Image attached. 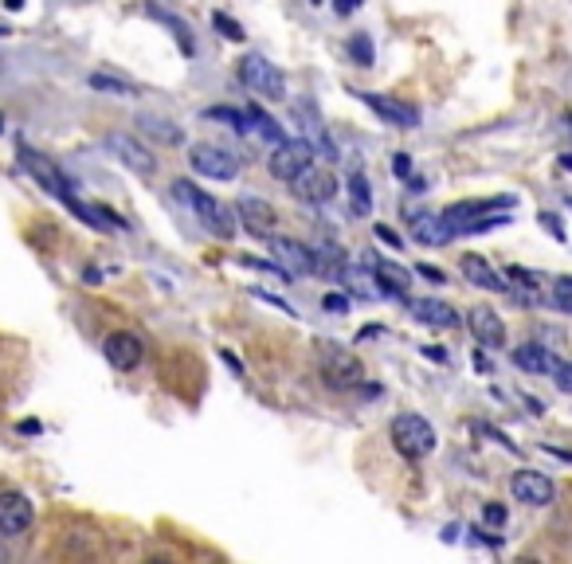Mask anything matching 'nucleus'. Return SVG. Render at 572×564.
<instances>
[{"label":"nucleus","instance_id":"nucleus-1","mask_svg":"<svg viewBox=\"0 0 572 564\" xmlns=\"http://www.w3.org/2000/svg\"><path fill=\"white\" fill-rule=\"evenodd\" d=\"M173 192L185 200L192 208V216H196V224L204 228L208 235H216V239H232L239 232V216L236 208H228L220 196H212V192H204V188L189 185V181H177Z\"/></svg>","mask_w":572,"mask_h":564},{"label":"nucleus","instance_id":"nucleus-2","mask_svg":"<svg viewBox=\"0 0 572 564\" xmlns=\"http://www.w3.org/2000/svg\"><path fill=\"white\" fill-rule=\"evenodd\" d=\"M388 431H392L396 451L408 455V459H428L435 451V427L424 416H416V412H400Z\"/></svg>","mask_w":572,"mask_h":564},{"label":"nucleus","instance_id":"nucleus-3","mask_svg":"<svg viewBox=\"0 0 572 564\" xmlns=\"http://www.w3.org/2000/svg\"><path fill=\"white\" fill-rule=\"evenodd\" d=\"M189 165L192 173H200L208 181H236L239 177V157L224 145H212V141H192Z\"/></svg>","mask_w":572,"mask_h":564},{"label":"nucleus","instance_id":"nucleus-4","mask_svg":"<svg viewBox=\"0 0 572 564\" xmlns=\"http://www.w3.org/2000/svg\"><path fill=\"white\" fill-rule=\"evenodd\" d=\"M102 145H106V149H110V153H114L130 173H138V177H145V181L157 173V157H153V149H149L145 141L134 138L130 130H110V134L102 138Z\"/></svg>","mask_w":572,"mask_h":564},{"label":"nucleus","instance_id":"nucleus-5","mask_svg":"<svg viewBox=\"0 0 572 564\" xmlns=\"http://www.w3.org/2000/svg\"><path fill=\"white\" fill-rule=\"evenodd\" d=\"M310 165H314V145L302 138L279 141L275 153H271V177H275V181H286V185H294Z\"/></svg>","mask_w":572,"mask_h":564},{"label":"nucleus","instance_id":"nucleus-6","mask_svg":"<svg viewBox=\"0 0 572 564\" xmlns=\"http://www.w3.org/2000/svg\"><path fill=\"white\" fill-rule=\"evenodd\" d=\"M239 79L251 94H263V98H286V75L263 55H247L239 63Z\"/></svg>","mask_w":572,"mask_h":564},{"label":"nucleus","instance_id":"nucleus-7","mask_svg":"<svg viewBox=\"0 0 572 564\" xmlns=\"http://www.w3.org/2000/svg\"><path fill=\"white\" fill-rule=\"evenodd\" d=\"M20 165H24V173H28L36 185L48 188L55 200H63V204H67V200L75 196V192H71V181H67V177H63V173L51 165L44 153H36L32 145H20Z\"/></svg>","mask_w":572,"mask_h":564},{"label":"nucleus","instance_id":"nucleus-8","mask_svg":"<svg viewBox=\"0 0 572 564\" xmlns=\"http://www.w3.org/2000/svg\"><path fill=\"white\" fill-rule=\"evenodd\" d=\"M353 94L381 118L384 126H392V130H416V126H420L416 106H408V102H400V98H392V94H377V91H353Z\"/></svg>","mask_w":572,"mask_h":564},{"label":"nucleus","instance_id":"nucleus-9","mask_svg":"<svg viewBox=\"0 0 572 564\" xmlns=\"http://www.w3.org/2000/svg\"><path fill=\"white\" fill-rule=\"evenodd\" d=\"M102 357H106L118 373H134L145 361L142 337L130 333V329H114V333H106V341H102Z\"/></svg>","mask_w":572,"mask_h":564},{"label":"nucleus","instance_id":"nucleus-10","mask_svg":"<svg viewBox=\"0 0 572 564\" xmlns=\"http://www.w3.org/2000/svg\"><path fill=\"white\" fill-rule=\"evenodd\" d=\"M361 267L373 275L377 290H381V298H400V294L412 286V271H408V267H400V263H392V259H381V255H361Z\"/></svg>","mask_w":572,"mask_h":564},{"label":"nucleus","instance_id":"nucleus-11","mask_svg":"<svg viewBox=\"0 0 572 564\" xmlns=\"http://www.w3.org/2000/svg\"><path fill=\"white\" fill-rule=\"evenodd\" d=\"M236 216L247 232L263 235V239H271L275 228H279V212H275V204H271V200H263V196H239Z\"/></svg>","mask_w":572,"mask_h":564},{"label":"nucleus","instance_id":"nucleus-12","mask_svg":"<svg viewBox=\"0 0 572 564\" xmlns=\"http://www.w3.org/2000/svg\"><path fill=\"white\" fill-rule=\"evenodd\" d=\"M322 376H326L330 388H357V384L365 380V369H361V361L349 357L345 349L326 345V349H322Z\"/></svg>","mask_w":572,"mask_h":564},{"label":"nucleus","instance_id":"nucleus-13","mask_svg":"<svg viewBox=\"0 0 572 564\" xmlns=\"http://www.w3.org/2000/svg\"><path fill=\"white\" fill-rule=\"evenodd\" d=\"M32 521H36V510H32L28 494H20V490L0 494V533L4 537H24L32 529Z\"/></svg>","mask_w":572,"mask_h":564},{"label":"nucleus","instance_id":"nucleus-14","mask_svg":"<svg viewBox=\"0 0 572 564\" xmlns=\"http://www.w3.org/2000/svg\"><path fill=\"white\" fill-rule=\"evenodd\" d=\"M510 494H514V502H525V506H549L557 498V486L541 470H518L510 478Z\"/></svg>","mask_w":572,"mask_h":564},{"label":"nucleus","instance_id":"nucleus-15","mask_svg":"<svg viewBox=\"0 0 572 564\" xmlns=\"http://www.w3.org/2000/svg\"><path fill=\"white\" fill-rule=\"evenodd\" d=\"M467 329L475 333V341L482 349H506V322H502L490 306L467 310Z\"/></svg>","mask_w":572,"mask_h":564},{"label":"nucleus","instance_id":"nucleus-16","mask_svg":"<svg viewBox=\"0 0 572 564\" xmlns=\"http://www.w3.org/2000/svg\"><path fill=\"white\" fill-rule=\"evenodd\" d=\"M294 192H298V200H306V204H330L337 196V177L330 169H306L298 181H294Z\"/></svg>","mask_w":572,"mask_h":564},{"label":"nucleus","instance_id":"nucleus-17","mask_svg":"<svg viewBox=\"0 0 572 564\" xmlns=\"http://www.w3.org/2000/svg\"><path fill=\"white\" fill-rule=\"evenodd\" d=\"M408 314L431 329H455L463 322L459 310L447 306V302H439V298H408Z\"/></svg>","mask_w":572,"mask_h":564},{"label":"nucleus","instance_id":"nucleus-18","mask_svg":"<svg viewBox=\"0 0 572 564\" xmlns=\"http://www.w3.org/2000/svg\"><path fill=\"white\" fill-rule=\"evenodd\" d=\"M408 228H412V239L416 243H428V247H443V243H451L455 239V228L443 220V212L435 216V212H416L412 220H408Z\"/></svg>","mask_w":572,"mask_h":564},{"label":"nucleus","instance_id":"nucleus-19","mask_svg":"<svg viewBox=\"0 0 572 564\" xmlns=\"http://www.w3.org/2000/svg\"><path fill=\"white\" fill-rule=\"evenodd\" d=\"M514 365L529 376H553L557 373V357L545 349V345H537V341H525V345H514Z\"/></svg>","mask_w":572,"mask_h":564},{"label":"nucleus","instance_id":"nucleus-20","mask_svg":"<svg viewBox=\"0 0 572 564\" xmlns=\"http://www.w3.org/2000/svg\"><path fill=\"white\" fill-rule=\"evenodd\" d=\"M459 271H463V279L482 286V290H494V294H506L510 290V282L502 279L482 255H463V263H459Z\"/></svg>","mask_w":572,"mask_h":564},{"label":"nucleus","instance_id":"nucleus-21","mask_svg":"<svg viewBox=\"0 0 572 564\" xmlns=\"http://www.w3.org/2000/svg\"><path fill=\"white\" fill-rule=\"evenodd\" d=\"M87 83H91V91L110 94V98H134V94H138V87H134L130 79H122V75H114V71H95Z\"/></svg>","mask_w":572,"mask_h":564},{"label":"nucleus","instance_id":"nucleus-22","mask_svg":"<svg viewBox=\"0 0 572 564\" xmlns=\"http://www.w3.org/2000/svg\"><path fill=\"white\" fill-rule=\"evenodd\" d=\"M247 122H251V130H255L259 138H267L271 145L286 141V130H283V126H279V122H275V118H271V114H267L263 106H255V102L247 106Z\"/></svg>","mask_w":572,"mask_h":564},{"label":"nucleus","instance_id":"nucleus-23","mask_svg":"<svg viewBox=\"0 0 572 564\" xmlns=\"http://www.w3.org/2000/svg\"><path fill=\"white\" fill-rule=\"evenodd\" d=\"M349 196H353V208L361 212V216H369L373 212V192H369V181H365V173L357 169V173H349Z\"/></svg>","mask_w":572,"mask_h":564},{"label":"nucleus","instance_id":"nucleus-24","mask_svg":"<svg viewBox=\"0 0 572 564\" xmlns=\"http://www.w3.org/2000/svg\"><path fill=\"white\" fill-rule=\"evenodd\" d=\"M142 130L149 134V138H161L165 145H177V141L185 138L173 122H161V118H153V114H142Z\"/></svg>","mask_w":572,"mask_h":564},{"label":"nucleus","instance_id":"nucleus-25","mask_svg":"<svg viewBox=\"0 0 572 564\" xmlns=\"http://www.w3.org/2000/svg\"><path fill=\"white\" fill-rule=\"evenodd\" d=\"M204 118H212V122H228V126L239 130V134H247V130H251L247 114H239V110H232V106H212V110H204Z\"/></svg>","mask_w":572,"mask_h":564},{"label":"nucleus","instance_id":"nucleus-26","mask_svg":"<svg viewBox=\"0 0 572 564\" xmlns=\"http://www.w3.org/2000/svg\"><path fill=\"white\" fill-rule=\"evenodd\" d=\"M349 55H353L357 67H373V40H369L365 32H357V36L349 40Z\"/></svg>","mask_w":572,"mask_h":564},{"label":"nucleus","instance_id":"nucleus-27","mask_svg":"<svg viewBox=\"0 0 572 564\" xmlns=\"http://www.w3.org/2000/svg\"><path fill=\"white\" fill-rule=\"evenodd\" d=\"M149 12H153V16H157V20H165V24H169V28H173V36H177V40H181V51H185V55H192V44H189V28H185V24H181V20H177V16H169V12H157V8H149Z\"/></svg>","mask_w":572,"mask_h":564},{"label":"nucleus","instance_id":"nucleus-28","mask_svg":"<svg viewBox=\"0 0 572 564\" xmlns=\"http://www.w3.org/2000/svg\"><path fill=\"white\" fill-rule=\"evenodd\" d=\"M212 20H216V28H220V36H228L232 44H243V36H247V32L239 28V24H236V20H232V16H224V12H216Z\"/></svg>","mask_w":572,"mask_h":564},{"label":"nucleus","instance_id":"nucleus-29","mask_svg":"<svg viewBox=\"0 0 572 564\" xmlns=\"http://www.w3.org/2000/svg\"><path fill=\"white\" fill-rule=\"evenodd\" d=\"M553 302H557V310L572 314V279H557V282H553Z\"/></svg>","mask_w":572,"mask_h":564},{"label":"nucleus","instance_id":"nucleus-30","mask_svg":"<svg viewBox=\"0 0 572 564\" xmlns=\"http://www.w3.org/2000/svg\"><path fill=\"white\" fill-rule=\"evenodd\" d=\"M506 279H514L518 286H525V290H537V286H541V275H533V271H525V267H506Z\"/></svg>","mask_w":572,"mask_h":564},{"label":"nucleus","instance_id":"nucleus-31","mask_svg":"<svg viewBox=\"0 0 572 564\" xmlns=\"http://www.w3.org/2000/svg\"><path fill=\"white\" fill-rule=\"evenodd\" d=\"M482 521H486V525H506L510 514H506L502 502H486V506H482Z\"/></svg>","mask_w":572,"mask_h":564},{"label":"nucleus","instance_id":"nucleus-32","mask_svg":"<svg viewBox=\"0 0 572 564\" xmlns=\"http://www.w3.org/2000/svg\"><path fill=\"white\" fill-rule=\"evenodd\" d=\"M322 310H330V314H349V294H326V298H322Z\"/></svg>","mask_w":572,"mask_h":564},{"label":"nucleus","instance_id":"nucleus-33","mask_svg":"<svg viewBox=\"0 0 572 564\" xmlns=\"http://www.w3.org/2000/svg\"><path fill=\"white\" fill-rule=\"evenodd\" d=\"M553 380H557V388H561V392H569L572 396V361H561V365H557V373H553Z\"/></svg>","mask_w":572,"mask_h":564},{"label":"nucleus","instance_id":"nucleus-34","mask_svg":"<svg viewBox=\"0 0 572 564\" xmlns=\"http://www.w3.org/2000/svg\"><path fill=\"white\" fill-rule=\"evenodd\" d=\"M392 173L408 181V177H412V157H408V153H396V157H392Z\"/></svg>","mask_w":572,"mask_h":564},{"label":"nucleus","instance_id":"nucleus-35","mask_svg":"<svg viewBox=\"0 0 572 564\" xmlns=\"http://www.w3.org/2000/svg\"><path fill=\"white\" fill-rule=\"evenodd\" d=\"M416 275H424L428 282H447V275H443L439 267H431V263H420V267H416Z\"/></svg>","mask_w":572,"mask_h":564},{"label":"nucleus","instance_id":"nucleus-36","mask_svg":"<svg viewBox=\"0 0 572 564\" xmlns=\"http://www.w3.org/2000/svg\"><path fill=\"white\" fill-rule=\"evenodd\" d=\"M373 235H377V239H384L388 247H400V235L392 232V228H384V224H377V228H373Z\"/></svg>","mask_w":572,"mask_h":564},{"label":"nucleus","instance_id":"nucleus-37","mask_svg":"<svg viewBox=\"0 0 572 564\" xmlns=\"http://www.w3.org/2000/svg\"><path fill=\"white\" fill-rule=\"evenodd\" d=\"M541 224H545V228H549V232L557 235V239H565V232H561V228H557V216H549V212H545V216H541Z\"/></svg>","mask_w":572,"mask_h":564},{"label":"nucleus","instance_id":"nucleus-38","mask_svg":"<svg viewBox=\"0 0 572 564\" xmlns=\"http://www.w3.org/2000/svg\"><path fill=\"white\" fill-rule=\"evenodd\" d=\"M525 404H529V412H533V416H541V412H545V404H541V400H533V396H525Z\"/></svg>","mask_w":572,"mask_h":564},{"label":"nucleus","instance_id":"nucleus-39","mask_svg":"<svg viewBox=\"0 0 572 564\" xmlns=\"http://www.w3.org/2000/svg\"><path fill=\"white\" fill-rule=\"evenodd\" d=\"M20 431H24V435H32V431H40V420H24V423H20Z\"/></svg>","mask_w":572,"mask_h":564},{"label":"nucleus","instance_id":"nucleus-40","mask_svg":"<svg viewBox=\"0 0 572 564\" xmlns=\"http://www.w3.org/2000/svg\"><path fill=\"white\" fill-rule=\"evenodd\" d=\"M361 0H337V12H353Z\"/></svg>","mask_w":572,"mask_h":564},{"label":"nucleus","instance_id":"nucleus-41","mask_svg":"<svg viewBox=\"0 0 572 564\" xmlns=\"http://www.w3.org/2000/svg\"><path fill=\"white\" fill-rule=\"evenodd\" d=\"M87 282H91V286H98V282H102V271H95V267H87Z\"/></svg>","mask_w":572,"mask_h":564},{"label":"nucleus","instance_id":"nucleus-42","mask_svg":"<svg viewBox=\"0 0 572 564\" xmlns=\"http://www.w3.org/2000/svg\"><path fill=\"white\" fill-rule=\"evenodd\" d=\"M4 4H8L12 12H16V8H24V0H4Z\"/></svg>","mask_w":572,"mask_h":564},{"label":"nucleus","instance_id":"nucleus-43","mask_svg":"<svg viewBox=\"0 0 572 564\" xmlns=\"http://www.w3.org/2000/svg\"><path fill=\"white\" fill-rule=\"evenodd\" d=\"M561 165H565V169L572 173V153H565V157H561Z\"/></svg>","mask_w":572,"mask_h":564},{"label":"nucleus","instance_id":"nucleus-44","mask_svg":"<svg viewBox=\"0 0 572 564\" xmlns=\"http://www.w3.org/2000/svg\"><path fill=\"white\" fill-rule=\"evenodd\" d=\"M569 208H572V196H569Z\"/></svg>","mask_w":572,"mask_h":564}]
</instances>
